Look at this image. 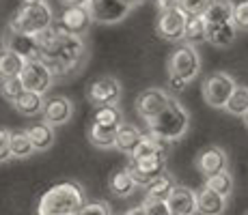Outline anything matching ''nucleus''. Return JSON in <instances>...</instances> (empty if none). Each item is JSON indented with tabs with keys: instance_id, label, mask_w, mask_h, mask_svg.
<instances>
[{
	"instance_id": "obj_1",
	"label": "nucleus",
	"mask_w": 248,
	"mask_h": 215,
	"mask_svg": "<svg viewBox=\"0 0 248 215\" xmlns=\"http://www.w3.org/2000/svg\"><path fill=\"white\" fill-rule=\"evenodd\" d=\"M87 194L78 181H61L46 189L37 200L35 215H80Z\"/></svg>"
},
{
	"instance_id": "obj_2",
	"label": "nucleus",
	"mask_w": 248,
	"mask_h": 215,
	"mask_svg": "<svg viewBox=\"0 0 248 215\" xmlns=\"http://www.w3.org/2000/svg\"><path fill=\"white\" fill-rule=\"evenodd\" d=\"M145 123H147V131L149 133H154V136H158L162 140L173 144V142H179L181 138H186V133H188L190 112L184 108V103L177 97H170L166 108Z\"/></svg>"
},
{
	"instance_id": "obj_3",
	"label": "nucleus",
	"mask_w": 248,
	"mask_h": 215,
	"mask_svg": "<svg viewBox=\"0 0 248 215\" xmlns=\"http://www.w3.org/2000/svg\"><path fill=\"white\" fill-rule=\"evenodd\" d=\"M166 71H169V86L175 93H181L190 82H194L201 73V54L197 52V45L184 41L175 47V52L169 56Z\"/></svg>"
},
{
	"instance_id": "obj_4",
	"label": "nucleus",
	"mask_w": 248,
	"mask_h": 215,
	"mask_svg": "<svg viewBox=\"0 0 248 215\" xmlns=\"http://www.w3.org/2000/svg\"><path fill=\"white\" fill-rule=\"evenodd\" d=\"M52 26H54V13H52V7L47 2L22 4L9 22L11 30L28 32V35H39Z\"/></svg>"
},
{
	"instance_id": "obj_5",
	"label": "nucleus",
	"mask_w": 248,
	"mask_h": 215,
	"mask_svg": "<svg viewBox=\"0 0 248 215\" xmlns=\"http://www.w3.org/2000/svg\"><path fill=\"white\" fill-rule=\"evenodd\" d=\"M235 80H233L231 73H225V71H216V73H209L207 78L203 80L201 86V95L203 101L207 103L209 108L216 110H225L229 97L235 90Z\"/></svg>"
},
{
	"instance_id": "obj_6",
	"label": "nucleus",
	"mask_w": 248,
	"mask_h": 215,
	"mask_svg": "<svg viewBox=\"0 0 248 215\" xmlns=\"http://www.w3.org/2000/svg\"><path fill=\"white\" fill-rule=\"evenodd\" d=\"M123 97V84L114 75H102L95 78L93 82L87 86V101L93 108L102 106H119Z\"/></svg>"
},
{
	"instance_id": "obj_7",
	"label": "nucleus",
	"mask_w": 248,
	"mask_h": 215,
	"mask_svg": "<svg viewBox=\"0 0 248 215\" xmlns=\"http://www.w3.org/2000/svg\"><path fill=\"white\" fill-rule=\"evenodd\" d=\"M125 168L130 170V174L134 176V181L140 187H147V185L154 183L155 179H160L162 174H166V155L140 157V159L132 157Z\"/></svg>"
},
{
	"instance_id": "obj_8",
	"label": "nucleus",
	"mask_w": 248,
	"mask_h": 215,
	"mask_svg": "<svg viewBox=\"0 0 248 215\" xmlns=\"http://www.w3.org/2000/svg\"><path fill=\"white\" fill-rule=\"evenodd\" d=\"M186 22H188V13L181 7L173 9V11H166V13H158L155 35L169 43H179V41H184Z\"/></svg>"
},
{
	"instance_id": "obj_9",
	"label": "nucleus",
	"mask_w": 248,
	"mask_h": 215,
	"mask_svg": "<svg viewBox=\"0 0 248 215\" xmlns=\"http://www.w3.org/2000/svg\"><path fill=\"white\" fill-rule=\"evenodd\" d=\"M2 47L20 54L24 60H41L39 41L35 35H28V32H17L7 26V30L2 32Z\"/></svg>"
},
{
	"instance_id": "obj_10",
	"label": "nucleus",
	"mask_w": 248,
	"mask_h": 215,
	"mask_svg": "<svg viewBox=\"0 0 248 215\" xmlns=\"http://www.w3.org/2000/svg\"><path fill=\"white\" fill-rule=\"evenodd\" d=\"M89 4L95 15V22L106 24V26L123 22L134 11V7L127 0H89Z\"/></svg>"
},
{
	"instance_id": "obj_11",
	"label": "nucleus",
	"mask_w": 248,
	"mask_h": 215,
	"mask_svg": "<svg viewBox=\"0 0 248 215\" xmlns=\"http://www.w3.org/2000/svg\"><path fill=\"white\" fill-rule=\"evenodd\" d=\"M20 78L26 90L41 93V95H46L52 88V84H54V75H52V71L47 69L44 60H26V67H24Z\"/></svg>"
},
{
	"instance_id": "obj_12",
	"label": "nucleus",
	"mask_w": 248,
	"mask_h": 215,
	"mask_svg": "<svg viewBox=\"0 0 248 215\" xmlns=\"http://www.w3.org/2000/svg\"><path fill=\"white\" fill-rule=\"evenodd\" d=\"M95 24V15L91 11V4H80V7H65L61 13L59 26H63L71 35L84 37Z\"/></svg>"
},
{
	"instance_id": "obj_13",
	"label": "nucleus",
	"mask_w": 248,
	"mask_h": 215,
	"mask_svg": "<svg viewBox=\"0 0 248 215\" xmlns=\"http://www.w3.org/2000/svg\"><path fill=\"white\" fill-rule=\"evenodd\" d=\"M169 99H170V95L166 93L164 88L151 86V88H145V90H140V93H138V97L134 101V110H136V114L140 118L149 121V118H154L155 114H160L162 110L166 108Z\"/></svg>"
},
{
	"instance_id": "obj_14",
	"label": "nucleus",
	"mask_w": 248,
	"mask_h": 215,
	"mask_svg": "<svg viewBox=\"0 0 248 215\" xmlns=\"http://www.w3.org/2000/svg\"><path fill=\"white\" fill-rule=\"evenodd\" d=\"M194 168L197 172L207 179V176L216 174V172H222V170H229V155L222 146H205L203 151H199V155L194 157Z\"/></svg>"
},
{
	"instance_id": "obj_15",
	"label": "nucleus",
	"mask_w": 248,
	"mask_h": 215,
	"mask_svg": "<svg viewBox=\"0 0 248 215\" xmlns=\"http://www.w3.org/2000/svg\"><path fill=\"white\" fill-rule=\"evenodd\" d=\"M74 101L65 95H54V97H47L46 99V108H44V121L52 127H61V125H67V123L74 118Z\"/></svg>"
},
{
	"instance_id": "obj_16",
	"label": "nucleus",
	"mask_w": 248,
	"mask_h": 215,
	"mask_svg": "<svg viewBox=\"0 0 248 215\" xmlns=\"http://www.w3.org/2000/svg\"><path fill=\"white\" fill-rule=\"evenodd\" d=\"M169 207L173 213H179V215H197L199 213L197 192L192 187H188V185L177 183L169 198Z\"/></svg>"
},
{
	"instance_id": "obj_17",
	"label": "nucleus",
	"mask_w": 248,
	"mask_h": 215,
	"mask_svg": "<svg viewBox=\"0 0 248 215\" xmlns=\"http://www.w3.org/2000/svg\"><path fill=\"white\" fill-rule=\"evenodd\" d=\"M197 202H199V215H225L229 207V198L216 194L214 189L203 187L197 192Z\"/></svg>"
},
{
	"instance_id": "obj_18",
	"label": "nucleus",
	"mask_w": 248,
	"mask_h": 215,
	"mask_svg": "<svg viewBox=\"0 0 248 215\" xmlns=\"http://www.w3.org/2000/svg\"><path fill=\"white\" fill-rule=\"evenodd\" d=\"M11 106L17 114H22V116H26V118L39 116V114H44V108H46V95L32 93V90H24Z\"/></svg>"
},
{
	"instance_id": "obj_19",
	"label": "nucleus",
	"mask_w": 248,
	"mask_h": 215,
	"mask_svg": "<svg viewBox=\"0 0 248 215\" xmlns=\"http://www.w3.org/2000/svg\"><path fill=\"white\" fill-rule=\"evenodd\" d=\"M121 127H106V125H97L91 121V125L87 129V138L95 149L102 151H110L117 146V133Z\"/></svg>"
},
{
	"instance_id": "obj_20",
	"label": "nucleus",
	"mask_w": 248,
	"mask_h": 215,
	"mask_svg": "<svg viewBox=\"0 0 248 215\" xmlns=\"http://www.w3.org/2000/svg\"><path fill=\"white\" fill-rule=\"evenodd\" d=\"M136 187L138 183L134 181V176L130 174L127 168H121V170H114L110 176H108V189L117 196V198H132L136 194Z\"/></svg>"
},
{
	"instance_id": "obj_21",
	"label": "nucleus",
	"mask_w": 248,
	"mask_h": 215,
	"mask_svg": "<svg viewBox=\"0 0 248 215\" xmlns=\"http://www.w3.org/2000/svg\"><path fill=\"white\" fill-rule=\"evenodd\" d=\"M142 138H145V133L140 131L136 125H132V123H123L121 129H119V133H117V149L121 155H134L136 149H138V144L142 142Z\"/></svg>"
},
{
	"instance_id": "obj_22",
	"label": "nucleus",
	"mask_w": 248,
	"mask_h": 215,
	"mask_svg": "<svg viewBox=\"0 0 248 215\" xmlns=\"http://www.w3.org/2000/svg\"><path fill=\"white\" fill-rule=\"evenodd\" d=\"M237 26L233 22L227 24H207V43L214 47H229L237 39Z\"/></svg>"
},
{
	"instance_id": "obj_23",
	"label": "nucleus",
	"mask_w": 248,
	"mask_h": 215,
	"mask_svg": "<svg viewBox=\"0 0 248 215\" xmlns=\"http://www.w3.org/2000/svg\"><path fill=\"white\" fill-rule=\"evenodd\" d=\"M28 136H31L32 144H35L37 153H44V151H50L54 146V140H56V133H54V127L47 125L46 121H39L35 125H31L26 129Z\"/></svg>"
},
{
	"instance_id": "obj_24",
	"label": "nucleus",
	"mask_w": 248,
	"mask_h": 215,
	"mask_svg": "<svg viewBox=\"0 0 248 215\" xmlns=\"http://www.w3.org/2000/svg\"><path fill=\"white\" fill-rule=\"evenodd\" d=\"M233 13H235L233 0H214L203 13V20L205 24H227L233 22Z\"/></svg>"
},
{
	"instance_id": "obj_25",
	"label": "nucleus",
	"mask_w": 248,
	"mask_h": 215,
	"mask_svg": "<svg viewBox=\"0 0 248 215\" xmlns=\"http://www.w3.org/2000/svg\"><path fill=\"white\" fill-rule=\"evenodd\" d=\"M24 67H26V60L22 58L20 54L2 47L0 50V80L4 78H20Z\"/></svg>"
},
{
	"instance_id": "obj_26",
	"label": "nucleus",
	"mask_w": 248,
	"mask_h": 215,
	"mask_svg": "<svg viewBox=\"0 0 248 215\" xmlns=\"http://www.w3.org/2000/svg\"><path fill=\"white\" fill-rule=\"evenodd\" d=\"M175 185H177V181L173 179V174H162L160 179H155L154 183H149L145 187V198L147 200H164V202H169L170 194H173Z\"/></svg>"
},
{
	"instance_id": "obj_27",
	"label": "nucleus",
	"mask_w": 248,
	"mask_h": 215,
	"mask_svg": "<svg viewBox=\"0 0 248 215\" xmlns=\"http://www.w3.org/2000/svg\"><path fill=\"white\" fill-rule=\"evenodd\" d=\"M37 153L31 136L26 129H16L11 131V159H28Z\"/></svg>"
},
{
	"instance_id": "obj_28",
	"label": "nucleus",
	"mask_w": 248,
	"mask_h": 215,
	"mask_svg": "<svg viewBox=\"0 0 248 215\" xmlns=\"http://www.w3.org/2000/svg\"><path fill=\"white\" fill-rule=\"evenodd\" d=\"M184 41L199 45V43L207 41V24H205L203 15H188L186 22V32H184Z\"/></svg>"
},
{
	"instance_id": "obj_29",
	"label": "nucleus",
	"mask_w": 248,
	"mask_h": 215,
	"mask_svg": "<svg viewBox=\"0 0 248 215\" xmlns=\"http://www.w3.org/2000/svg\"><path fill=\"white\" fill-rule=\"evenodd\" d=\"M205 187L214 189L216 194L225 196V198H231L233 189H235V181H233V174L229 170H222V172H216V174L207 176L205 179Z\"/></svg>"
},
{
	"instance_id": "obj_30",
	"label": "nucleus",
	"mask_w": 248,
	"mask_h": 215,
	"mask_svg": "<svg viewBox=\"0 0 248 215\" xmlns=\"http://www.w3.org/2000/svg\"><path fill=\"white\" fill-rule=\"evenodd\" d=\"M93 123L97 125H106V127H121L123 123V112L119 106H102V108H95V114L91 118Z\"/></svg>"
},
{
	"instance_id": "obj_31",
	"label": "nucleus",
	"mask_w": 248,
	"mask_h": 215,
	"mask_svg": "<svg viewBox=\"0 0 248 215\" xmlns=\"http://www.w3.org/2000/svg\"><path fill=\"white\" fill-rule=\"evenodd\" d=\"M225 112L231 116H244L248 112V86H235L225 106Z\"/></svg>"
},
{
	"instance_id": "obj_32",
	"label": "nucleus",
	"mask_w": 248,
	"mask_h": 215,
	"mask_svg": "<svg viewBox=\"0 0 248 215\" xmlns=\"http://www.w3.org/2000/svg\"><path fill=\"white\" fill-rule=\"evenodd\" d=\"M24 90L26 88H24L22 78H4V80H0V95H2L4 101L13 103L24 93Z\"/></svg>"
},
{
	"instance_id": "obj_33",
	"label": "nucleus",
	"mask_w": 248,
	"mask_h": 215,
	"mask_svg": "<svg viewBox=\"0 0 248 215\" xmlns=\"http://www.w3.org/2000/svg\"><path fill=\"white\" fill-rule=\"evenodd\" d=\"M212 2L214 0H179V7L184 9L188 15H203Z\"/></svg>"
},
{
	"instance_id": "obj_34",
	"label": "nucleus",
	"mask_w": 248,
	"mask_h": 215,
	"mask_svg": "<svg viewBox=\"0 0 248 215\" xmlns=\"http://www.w3.org/2000/svg\"><path fill=\"white\" fill-rule=\"evenodd\" d=\"M233 24L237 26V30L248 32V0L235 4V13H233Z\"/></svg>"
},
{
	"instance_id": "obj_35",
	"label": "nucleus",
	"mask_w": 248,
	"mask_h": 215,
	"mask_svg": "<svg viewBox=\"0 0 248 215\" xmlns=\"http://www.w3.org/2000/svg\"><path fill=\"white\" fill-rule=\"evenodd\" d=\"M11 161V129L0 127V164Z\"/></svg>"
},
{
	"instance_id": "obj_36",
	"label": "nucleus",
	"mask_w": 248,
	"mask_h": 215,
	"mask_svg": "<svg viewBox=\"0 0 248 215\" xmlns=\"http://www.w3.org/2000/svg\"><path fill=\"white\" fill-rule=\"evenodd\" d=\"M80 215H114L110 204L106 200H93V202H87Z\"/></svg>"
},
{
	"instance_id": "obj_37",
	"label": "nucleus",
	"mask_w": 248,
	"mask_h": 215,
	"mask_svg": "<svg viewBox=\"0 0 248 215\" xmlns=\"http://www.w3.org/2000/svg\"><path fill=\"white\" fill-rule=\"evenodd\" d=\"M142 207H145L147 215H170L173 211H170L169 202H164V200H142Z\"/></svg>"
},
{
	"instance_id": "obj_38",
	"label": "nucleus",
	"mask_w": 248,
	"mask_h": 215,
	"mask_svg": "<svg viewBox=\"0 0 248 215\" xmlns=\"http://www.w3.org/2000/svg\"><path fill=\"white\" fill-rule=\"evenodd\" d=\"M155 9L158 13L173 11V9H179V0H155Z\"/></svg>"
},
{
	"instance_id": "obj_39",
	"label": "nucleus",
	"mask_w": 248,
	"mask_h": 215,
	"mask_svg": "<svg viewBox=\"0 0 248 215\" xmlns=\"http://www.w3.org/2000/svg\"><path fill=\"white\" fill-rule=\"evenodd\" d=\"M123 215H147V211H145V207H142V204H138V207H130Z\"/></svg>"
},
{
	"instance_id": "obj_40",
	"label": "nucleus",
	"mask_w": 248,
	"mask_h": 215,
	"mask_svg": "<svg viewBox=\"0 0 248 215\" xmlns=\"http://www.w3.org/2000/svg\"><path fill=\"white\" fill-rule=\"evenodd\" d=\"M63 7H80V4H89V0H61Z\"/></svg>"
},
{
	"instance_id": "obj_41",
	"label": "nucleus",
	"mask_w": 248,
	"mask_h": 215,
	"mask_svg": "<svg viewBox=\"0 0 248 215\" xmlns=\"http://www.w3.org/2000/svg\"><path fill=\"white\" fill-rule=\"evenodd\" d=\"M39 2H46V0H22V4H39Z\"/></svg>"
},
{
	"instance_id": "obj_42",
	"label": "nucleus",
	"mask_w": 248,
	"mask_h": 215,
	"mask_svg": "<svg viewBox=\"0 0 248 215\" xmlns=\"http://www.w3.org/2000/svg\"><path fill=\"white\" fill-rule=\"evenodd\" d=\"M127 2H130L132 7H138V4H142V2H145V0H127Z\"/></svg>"
},
{
	"instance_id": "obj_43",
	"label": "nucleus",
	"mask_w": 248,
	"mask_h": 215,
	"mask_svg": "<svg viewBox=\"0 0 248 215\" xmlns=\"http://www.w3.org/2000/svg\"><path fill=\"white\" fill-rule=\"evenodd\" d=\"M242 123H244V127L248 129V112L244 114V116H242Z\"/></svg>"
},
{
	"instance_id": "obj_44",
	"label": "nucleus",
	"mask_w": 248,
	"mask_h": 215,
	"mask_svg": "<svg viewBox=\"0 0 248 215\" xmlns=\"http://www.w3.org/2000/svg\"><path fill=\"white\" fill-rule=\"evenodd\" d=\"M170 215H179V213H170Z\"/></svg>"
},
{
	"instance_id": "obj_45",
	"label": "nucleus",
	"mask_w": 248,
	"mask_h": 215,
	"mask_svg": "<svg viewBox=\"0 0 248 215\" xmlns=\"http://www.w3.org/2000/svg\"><path fill=\"white\" fill-rule=\"evenodd\" d=\"M244 215H248V213H244Z\"/></svg>"
}]
</instances>
